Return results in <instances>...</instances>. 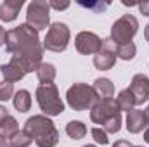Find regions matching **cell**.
Here are the masks:
<instances>
[{"label":"cell","instance_id":"6da1fadb","mask_svg":"<svg viewBox=\"0 0 149 147\" xmlns=\"http://www.w3.org/2000/svg\"><path fill=\"white\" fill-rule=\"evenodd\" d=\"M5 49L10 54V61L24 73H37L43 57V45L40 43L37 30L26 23L9 30L5 35Z\"/></svg>","mask_w":149,"mask_h":147},{"label":"cell","instance_id":"7a4b0ae2","mask_svg":"<svg viewBox=\"0 0 149 147\" xmlns=\"http://www.w3.org/2000/svg\"><path fill=\"white\" fill-rule=\"evenodd\" d=\"M24 132L38 147H56L59 142V132L54 121L45 114H35L28 118L24 123Z\"/></svg>","mask_w":149,"mask_h":147},{"label":"cell","instance_id":"3957f363","mask_svg":"<svg viewBox=\"0 0 149 147\" xmlns=\"http://www.w3.org/2000/svg\"><path fill=\"white\" fill-rule=\"evenodd\" d=\"M90 119L95 125H101L106 133H118L121 130V111L114 99L99 101L90 109Z\"/></svg>","mask_w":149,"mask_h":147},{"label":"cell","instance_id":"277c9868","mask_svg":"<svg viewBox=\"0 0 149 147\" xmlns=\"http://www.w3.org/2000/svg\"><path fill=\"white\" fill-rule=\"evenodd\" d=\"M66 101H68V106L73 111H87L92 109L99 102V97L90 85L74 83L66 92Z\"/></svg>","mask_w":149,"mask_h":147},{"label":"cell","instance_id":"5b68a950","mask_svg":"<svg viewBox=\"0 0 149 147\" xmlns=\"http://www.w3.org/2000/svg\"><path fill=\"white\" fill-rule=\"evenodd\" d=\"M35 95H37V102L40 106V111L45 116H59L64 111V102L61 101L59 90L54 83L38 85Z\"/></svg>","mask_w":149,"mask_h":147},{"label":"cell","instance_id":"8992f818","mask_svg":"<svg viewBox=\"0 0 149 147\" xmlns=\"http://www.w3.org/2000/svg\"><path fill=\"white\" fill-rule=\"evenodd\" d=\"M70 40H71V31H70L68 24L54 23L49 26L42 45H43V49H47L50 52H64L70 45Z\"/></svg>","mask_w":149,"mask_h":147},{"label":"cell","instance_id":"52a82bcc","mask_svg":"<svg viewBox=\"0 0 149 147\" xmlns=\"http://www.w3.org/2000/svg\"><path fill=\"white\" fill-rule=\"evenodd\" d=\"M139 31V21L132 14H123L120 19H116L111 26V40L116 45H123L132 42V38Z\"/></svg>","mask_w":149,"mask_h":147},{"label":"cell","instance_id":"ba28073f","mask_svg":"<svg viewBox=\"0 0 149 147\" xmlns=\"http://www.w3.org/2000/svg\"><path fill=\"white\" fill-rule=\"evenodd\" d=\"M26 24L33 30L42 31L47 30L50 24V5L45 0H33L28 3L26 9Z\"/></svg>","mask_w":149,"mask_h":147},{"label":"cell","instance_id":"9c48e42d","mask_svg":"<svg viewBox=\"0 0 149 147\" xmlns=\"http://www.w3.org/2000/svg\"><path fill=\"white\" fill-rule=\"evenodd\" d=\"M116 50H118V45L113 42L111 38H106L102 40V45H101V50L94 55V66L101 71H108L111 69L116 62Z\"/></svg>","mask_w":149,"mask_h":147},{"label":"cell","instance_id":"30bf717a","mask_svg":"<svg viewBox=\"0 0 149 147\" xmlns=\"http://www.w3.org/2000/svg\"><path fill=\"white\" fill-rule=\"evenodd\" d=\"M102 38L92 31H80L74 37V47L83 55H95L101 50Z\"/></svg>","mask_w":149,"mask_h":147},{"label":"cell","instance_id":"8fae6325","mask_svg":"<svg viewBox=\"0 0 149 147\" xmlns=\"http://www.w3.org/2000/svg\"><path fill=\"white\" fill-rule=\"evenodd\" d=\"M128 90L132 92L137 106L144 104L146 101H149V76H146V74H142V73L135 74L132 78V81H130Z\"/></svg>","mask_w":149,"mask_h":147},{"label":"cell","instance_id":"7c38bea8","mask_svg":"<svg viewBox=\"0 0 149 147\" xmlns=\"http://www.w3.org/2000/svg\"><path fill=\"white\" fill-rule=\"evenodd\" d=\"M127 130L130 133H141L149 126V121L146 118V112L142 109H134L127 112Z\"/></svg>","mask_w":149,"mask_h":147},{"label":"cell","instance_id":"4fadbf2b","mask_svg":"<svg viewBox=\"0 0 149 147\" xmlns=\"http://www.w3.org/2000/svg\"><path fill=\"white\" fill-rule=\"evenodd\" d=\"M24 5L23 0H5L0 3V21L3 23H12L17 16L21 7Z\"/></svg>","mask_w":149,"mask_h":147},{"label":"cell","instance_id":"5bb4252c","mask_svg":"<svg viewBox=\"0 0 149 147\" xmlns=\"http://www.w3.org/2000/svg\"><path fill=\"white\" fill-rule=\"evenodd\" d=\"M94 92L97 94L99 101H109L114 97V85L109 78H97L92 85Z\"/></svg>","mask_w":149,"mask_h":147},{"label":"cell","instance_id":"9a60e30c","mask_svg":"<svg viewBox=\"0 0 149 147\" xmlns=\"http://www.w3.org/2000/svg\"><path fill=\"white\" fill-rule=\"evenodd\" d=\"M0 73L3 76V81H9V83H14V81H19L24 78V71L12 61H9L7 64H2L0 66Z\"/></svg>","mask_w":149,"mask_h":147},{"label":"cell","instance_id":"2e32d148","mask_svg":"<svg viewBox=\"0 0 149 147\" xmlns=\"http://www.w3.org/2000/svg\"><path fill=\"white\" fill-rule=\"evenodd\" d=\"M12 104L16 111L19 112H28L31 107V94L28 90H17L12 97Z\"/></svg>","mask_w":149,"mask_h":147},{"label":"cell","instance_id":"e0dca14e","mask_svg":"<svg viewBox=\"0 0 149 147\" xmlns=\"http://www.w3.org/2000/svg\"><path fill=\"white\" fill-rule=\"evenodd\" d=\"M56 66L54 64H50V62H42L40 66H38L37 69V78L38 81L42 83V85H49V83H52L54 80H56Z\"/></svg>","mask_w":149,"mask_h":147},{"label":"cell","instance_id":"ac0fdd59","mask_svg":"<svg viewBox=\"0 0 149 147\" xmlns=\"http://www.w3.org/2000/svg\"><path fill=\"white\" fill-rule=\"evenodd\" d=\"M19 132V125H17V119L14 118V116H7L2 123H0V137L2 139H10L14 133H17Z\"/></svg>","mask_w":149,"mask_h":147},{"label":"cell","instance_id":"d6986e66","mask_svg":"<svg viewBox=\"0 0 149 147\" xmlns=\"http://www.w3.org/2000/svg\"><path fill=\"white\" fill-rule=\"evenodd\" d=\"M114 101H116V104H118L120 111H127V112L132 111L135 106H137V102H135V99H134V95H132V92H130L128 88L121 90Z\"/></svg>","mask_w":149,"mask_h":147},{"label":"cell","instance_id":"ffe728a7","mask_svg":"<svg viewBox=\"0 0 149 147\" xmlns=\"http://www.w3.org/2000/svg\"><path fill=\"white\" fill-rule=\"evenodd\" d=\"M66 133L74 140H80L87 135V126L83 121H70L66 125Z\"/></svg>","mask_w":149,"mask_h":147},{"label":"cell","instance_id":"44dd1931","mask_svg":"<svg viewBox=\"0 0 149 147\" xmlns=\"http://www.w3.org/2000/svg\"><path fill=\"white\" fill-rule=\"evenodd\" d=\"M137 54V47L134 42H128V43H123V45H118V50H116V57H120L121 61H132Z\"/></svg>","mask_w":149,"mask_h":147},{"label":"cell","instance_id":"7402d4cb","mask_svg":"<svg viewBox=\"0 0 149 147\" xmlns=\"http://www.w3.org/2000/svg\"><path fill=\"white\" fill-rule=\"evenodd\" d=\"M31 142H33V139H31L24 130H19L17 133H14V135L9 139L10 147H30Z\"/></svg>","mask_w":149,"mask_h":147},{"label":"cell","instance_id":"603a6c76","mask_svg":"<svg viewBox=\"0 0 149 147\" xmlns=\"http://www.w3.org/2000/svg\"><path fill=\"white\" fill-rule=\"evenodd\" d=\"M14 97V85L9 81H2L0 83V102H7L9 99Z\"/></svg>","mask_w":149,"mask_h":147},{"label":"cell","instance_id":"cb8c5ba5","mask_svg":"<svg viewBox=\"0 0 149 147\" xmlns=\"http://www.w3.org/2000/svg\"><path fill=\"white\" fill-rule=\"evenodd\" d=\"M90 133H92V137H94V140H95L97 144H101V146L109 144V137H108V133H106L102 128L95 126V128H92V130H90Z\"/></svg>","mask_w":149,"mask_h":147},{"label":"cell","instance_id":"d4e9b609","mask_svg":"<svg viewBox=\"0 0 149 147\" xmlns=\"http://www.w3.org/2000/svg\"><path fill=\"white\" fill-rule=\"evenodd\" d=\"M50 9H56V10H64L70 7V2H56V0H50L49 2Z\"/></svg>","mask_w":149,"mask_h":147},{"label":"cell","instance_id":"484cf974","mask_svg":"<svg viewBox=\"0 0 149 147\" xmlns=\"http://www.w3.org/2000/svg\"><path fill=\"white\" fill-rule=\"evenodd\" d=\"M80 5H81V7H87V9H92V10H99V9H101V10H104L108 3H90V2H88V3H85V2H80Z\"/></svg>","mask_w":149,"mask_h":147},{"label":"cell","instance_id":"4316f807","mask_svg":"<svg viewBox=\"0 0 149 147\" xmlns=\"http://www.w3.org/2000/svg\"><path fill=\"white\" fill-rule=\"evenodd\" d=\"M137 7H139V10H141L142 16H149V0L148 2H139Z\"/></svg>","mask_w":149,"mask_h":147},{"label":"cell","instance_id":"83f0119b","mask_svg":"<svg viewBox=\"0 0 149 147\" xmlns=\"http://www.w3.org/2000/svg\"><path fill=\"white\" fill-rule=\"evenodd\" d=\"M113 147H132V144L128 142V140H116Z\"/></svg>","mask_w":149,"mask_h":147},{"label":"cell","instance_id":"f1b7e54d","mask_svg":"<svg viewBox=\"0 0 149 147\" xmlns=\"http://www.w3.org/2000/svg\"><path fill=\"white\" fill-rule=\"evenodd\" d=\"M9 116V111H7V107H3V106H0V123L5 119Z\"/></svg>","mask_w":149,"mask_h":147},{"label":"cell","instance_id":"f546056e","mask_svg":"<svg viewBox=\"0 0 149 147\" xmlns=\"http://www.w3.org/2000/svg\"><path fill=\"white\" fill-rule=\"evenodd\" d=\"M5 35H7V31H5V28H2L0 26V47L5 43Z\"/></svg>","mask_w":149,"mask_h":147},{"label":"cell","instance_id":"4dcf8cb0","mask_svg":"<svg viewBox=\"0 0 149 147\" xmlns=\"http://www.w3.org/2000/svg\"><path fill=\"white\" fill-rule=\"evenodd\" d=\"M0 147H10L9 140H7V139H2V137H0Z\"/></svg>","mask_w":149,"mask_h":147},{"label":"cell","instance_id":"1f68e13d","mask_svg":"<svg viewBox=\"0 0 149 147\" xmlns=\"http://www.w3.org/2000/svg\"><path fill=\"white\" fill-rule=\"evenodd\" d=\"M144 140H146V142L149 144V126L146 128V130H144Z\"/></svg>","mask_w":149,"mask_h":147},{"label":"cell","instance_id":"d6a6232c","mask_svg":"<svg viewBox=\"0 0 149 147\" xmlns=\"http://www.w3.org/2000/svg\"><path fill=\"white\" fill-rule=\"evenodd\" d=\"M144 38H146V42H149V24L146 26V30H144Z\"/></svg>","mask_w":149,"mask_h":147},{"label":"cell","instance_id":"836d02e7","mask_svg":"<svg viewBox=\"0 0 149 147\" xmlns=\"http://www.w3.org/2000/svg\"><path fill=\"white\" fill-rule=\"evenodd\" d=\"M144 112H146V118H148V121H149V106L144 109Z\"/></svg>","mask_w":149,"mask_h":147},{"label":"cell","instance_id":"e575fe53","mask_svg":"<svg viewBox=\"0 0 149 147\" xmlns=\"http://www.w3.org/2000/svg\"><path fill=\"white\" fill-rule=\"evenodd\" d=\"M83 147H97V146H92V144H88V146H83Z\"/></svg>","mask_w":149,"mask_h":147},{"label":"cell","instance_id":"d590c367","mask_svg":"<svg viewBox=\"0 0 149 147\" xmlns=\"http://www.w3.org/2000/svg\"><path fill=\"white\" fill-rule=\"evenodd\" d=\"M132 147H144V146H132Z\"/></svg>","mask_w":149,"mask_h":147}]
</instances>
